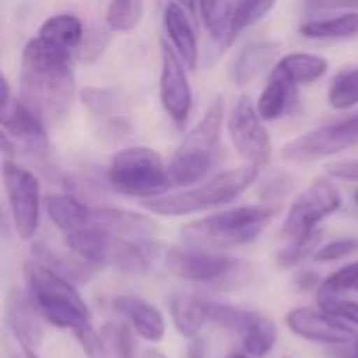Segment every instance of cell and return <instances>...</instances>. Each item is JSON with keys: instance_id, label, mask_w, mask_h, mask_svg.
I'll list each match as a JSON object with an SVG mask.
<instances>
[{"instance_id": "1", "label": "cell", "mask_w": 358, "mask_h": 358, "mask_svg": "<svg viewBox=\"0 0 358 358\" xmlns=\"http://www.w3.org/2000/svg\"><path fill=\"white\" fill-rule=\"evenodd\" d=\"M69 57L71 52L59 50L42 38L29 40L23 48L19 101L46 126L61 122L73 101L76 82Z\"/></svg>"}, {"instance_id": "2", "label": "cell", "mask_w": 358, "mask_h": 358, "mask_svg": "<svg viewBox=\"0 0 358 358\" xmlns=\"http://www.w3.org/2000/svg\"><path fill=\"white\" fill-rule=\"evenodd\" d=\"M260 170L254 166L233 168L203 180L197 187L185 189L180 193H166L159 197L143 199L141 206L157 216H189L203 210L220 208L235 201L241 193H245L258 178Z\"/></svg>"}, {"instance_id": "3", "label": "cell", "mask_w": 358, "mask_h": 358, "mask_svg": "<svg viewBox=\"0 0 358 358\" xmlns=\"http://www.w3.org/2000/svg\"><path fill=\"white\" fill-rule=\"evenodd\" d=\"M27 294L40 310L42 319L59 329L71 334L90 325V310L84 298L78 294L73 281L46 268L44 264L29 260L25 264Z\"/></svg>"}, {"instance_id": "4", "label": "cell", "mask_w": 358, "mask_h": 358, "mask_svg": "<svg viewBox=\"0 0 358 358\" xmlns=\"http://www.w3.org/2000/svg\"><path fill=\"white\" fill-rule=\"evenodd\" d=\"M277 214L271 206H239L182 227L180 235L189 245L224 250L252 243Z\"/></svg>"}, {"instance_id": "5", "label": "cell", "mask_w": 358, "mask_h": 358, "mask_svg": "<svg viewBox=\"0 0 358 358\" xmlns=\"http://www.w3.org/2000/svg\"><path fill=\"white\" fill-rule=\"evenodd\" d=\"M65 245L73 256L82 258L94 268L113 266L128 275H143L153 262V248H149V241L120 237L94 224L67 233Z\"/></svg>"}, {"instance_id": "6", "label": "cell", "mask_w": 358, "mask_h": 358, "mask_svg": "<svg viewBox=\"0 0 358 358\" xmlns=\"http://www.w3.org/2000/svg\"><path fill=\"white\" fill-rule=\"evenodd\" d=\"M224 120V103L218 96L201 122L187 134L182 145L174 151L168 162L172 185L176 187H193L199 185L214 168L220 153V130Z\"/></svg>"}, {"instance_id": "7", "label": "cell", "mask_w": 358, "mask_h": 358, "mask_svg": "<svg viewBox=\"0 0 358 358\" xmlns=\"http://www.w3.org/2000/svg\"><path fill=\"white\" fill-rule=\"evenodd\" d=\"M107 180L113 191L126 197L151 199L166 195L172 187L170 170L162 155L143 145L126 147L111 157Z\"/></svg>"}, {"instance_id": "8", "label": "cell", "mask_w": 358, "mask_h": 358, "mask_svg": "<svg viewBox=\"0 0 358 358\" xmlns=\"http://www.w3.org/2000/svg\"><path fill=\"white\" fill-rule=\"evenodd\" d=\"M2 180H4V191L8 199L15 233L19 235V239L29 241L34 239L40 227V206H42L40 180L34 172L10 159L2 162Z\"/></svg>"}, {"instance_id": "9", "label": "cell", "mask_w": 358, "mask_h": 358, "mask_svg": "<svg viewBox=\"0 0 358 358\" xmlns=\"http://www.w3.org/2000/svg\"><path fill=\"white\" fill-rule=\"evenodd\" d=\"M342 206V193L329 178L313 180L289 206L281 235L292 239L306 237L317 231V227L338 212Z\"/></svg>"}, {"instance_id": "10", "label": "cell", "mask_w": 358, "mask_h": 358, "mask_svg": "<svg viewBox=\"0 0 358 358\" xmlns=\"http://www.w3.org/2000/svg\"><path fill=\"white\" fill-rule=\"evenodd\" d=\"M227 128L235 151L248 162V166L264 170L271 164L273 143L268 130L264 128V120L258 113L256 103L248 94H241L235 101Z\"/></svg>"}, {"instance_id": "11", "label": "cell", "mask_w": 358, "mask_h": 358, "mask_svg": "<svg viewBox=\"0 0 358 358\" xmlns=\"http://www.w3.org/2000/svg\"><path fill=\"white\" fill-rule=\"evenodd\" d=\"M358 145V113L352 117L325 124L317 130H310L292 143H287L281 151L285 162L292 164H308L336 153H342Z\"/></svg>"}, {"instance_id": "12", "label": "cell", "mask_w": 358, "mask_h": 358, "mask_svg": "<svg viewBox=\"0 0 358 358\" xmlns=\"http://www.w3.org/2000/svg\"><path fill=\"white\" fill-rule=\"evenodd\" d=\"M164 264L170 275L191 283L220 281L237 266V262L231 256H224L218 250H206L195 245L168 250Z\"/></svg>"}, {"instance_id": "13", "label": "cell", "mask_w": 358, "mask_h": 358, "mask_svg": "<svg viewBox=\"0 0 358 358\" xmlns=\"http://www.w3.org/2000/svg\"><path fill=\"white\" fill-rule=\"evenodd\" d=\"M159 101L166 115L176 126H185L193 107V90L187 76V63L172 46H168V42H162Z\"/></svg>"}, {"instance_id": "14", "label": "cell", "mask_w": 358, "mask_h": 358, "mask_svg": "<svg viewBox=\"0 0 358 358\" xmlns=\"http://www.w3.org/2000/svg\"><path fill=\"white\" fill-rule=\"evenodd\" d=\"M285 323L292 334H296L302 340L317 342V344H329V346H344L357 340V334L350 325L342 323L340 319L331 317L325 310H313V308H294Z\"/></svg>"}, {"instance_id": "15", "label": "cell", "mask_w": 358, "mask_h": 358, "mask_svg": "<svg viewBox=\"0 0 358 358\" xmlns=\"http://www.w3.org/2000/svg\"><path fill=\"white\" fill-rule=\"evenodd\" d=\"M2 132L15 141V147L21 145L38 155L48 151L46 124L21 101H10L2 107Z\"/></svg>"}, {"instance_id": "16", "label": "cell", "mask_w": 358, "mask_h": 358, "mask_svg": "<svg viewBox=\"0 0 358 358\" xmlns=\"http://www.w3.org/2000/svg\"><path fill=\"white\" fill-rule=\"evenodd\" d=\"M4 319H6V325H8L10 334L21 344V348L38 350V346L42 344V338H44V329H42V323H40L42 315L36 308L29 294L13 289L6 296Z\"/></svg>"}, {"instance_id": "17", "label": "cell", "mask_w": 358, "mask_h": 358, "mask_svg": "<svg viewBox=\"0 0 358 358\" xmlns=\"http://www.w3.org/2000/svg\"><path fill=\"white\" fill-rule=\"evenodd\" d=\"M113 308L126 319V323L132 327V331L143 338L145 342H159L166 334V321L164 315L149 302L136 296H117L113 300Z\"/></svg>"}, {"instance_id": "18", "label": "cell", "mask_w": 358, "mask_h": 358, "mask_svg": "<svg viewBox=\"0 0 358 358\" xmlns=\"http://www.w3.org/2000/svg\"><path fill=\"white\" fill-rule=\"evenodd\" d=\"M164 29L170 38L172 48L180 55L189 69H195L199 63V44L197 34L191 25L187 8H182L176 0L168 2L164 8Z\"/></svg>"}, {"instance_id": "19", "label": "cell", "mask_w": 358, "mask_h": 358, "mask_svg": "<svg viewBox=\"0 0 358 358\" xmlns=\"http://www.w3.org/2000/svg\"><path fill=\"white\" fill-rule=\"evenodd\" d=\"M94 227L109 231L120 237L136 239L143 241L155 233V222L143 214L126 212V210H115V208H99L92 210V222Z\"/></svg>"}, {"instance_id": "20", "label": "cell", "mask_w": 358, "mask_h": 358, "mask_svg": "<svg viewBox=\"0 0 358 358\" xmlns=\"http://www.w3.org/2000/svg\"><path fill=\"white\" fill-rule=\"evenodd\" d=\"M237 334L241 338L243 352L250 358H264L268 352H273L279 338L275 321L256 310L245 313Z\"/></svg>"}, {"instance_id": "21", "label": "cell", "mask_w": 358, "mask_h": 358, "mask_svg": "<svg viewBox=\"0 0 358 358\" xmlns=\"http://www.w3.org/2000/svg\"><path fill=\"white\" fill-rule=\"evenodd\" d=\"M296 88H298L296 84H292L281 71H277L273 67L268 82L256 101V107H258V113L262 115V120L273 122V120H279L281 115L289 113L298 99Z\"/></svg>"}, {"instance_id": "22", "label": "cell", "mask_w": 358, "mask_h": 358, "mask_svg": "<svg viewBox=\"0 0 358 358\" xmlns=\"http://www.w3.org/2000/svg\"><path fill=\"white\" fill-rule=\"evenodd\" d=\"M170 317L176 327V331L182 338H197L203 325L210 321V308L206 302H201L195 296L187 294H176L170 300Z\"/></svg>"}, {"instance_id": "23", "label": "cell", "mask_w": 358, "mask_h": 358, "mask_svg": "<svg viewBox=\"0 0 358 358\" xmlns=\"http://www.w3.org/2000/svg\"><path fill=\"white\" fill-rule=\"evenodd\" d=\"M46 212H48V218L52 220V224L59 231H63L65 235L86 229L92 222V210H88L80 199H76L71 195H59V193L48 195Z\"/></svg>"}, {"instance_id": "24", "label": "cell", "mask_w": 358, "mask_h": 358, "mask_svg": "<svg viewBox=\"0 0 358 358\" xmlns=\"http://www.w3.org/2000/svg\"><path fill=\"white\" fill-rule=\"evenodd\" d=\"M38 38H42L44 42H48L50 46L71 52L73 48L80 46L82 38H84V25L80 21V17L71 15V13H59L48 17L38 31Z\"/></svg>"}, {"instance_id": "25", "label": "cell", "mask_w": 358, "mask_h": 358, "mask_svg": "<svg viewBox=\"0 0 358 358\" xmlns=\"http://www.w3.org/2000/svg\"><path fill=\"white\" fill-rule=\"evenodd\" d=\"M277 52V42H271V40H258V42H252L248 44L245 48H241V52L235 57V63H233V80L239 84V86H245L250 84L252 80L258 78V73L262 69H266L273 61Z\"/></svg>"}, {"instance_id": "26", "label": "cell", "mask_w": 358, "mask_h": 358, "mask_svg": "<svg viewBox=\"0 0 358 358\" xmlns=\"http://www.w3.org/2000/svg\"><path fill=\"white\" fill-rule=\"evenodd\" d=\"M275 69L281 71L292 84L300 86L321 80L329 69V61L313 52H289L275 65Z\"/></svg>"}, {"instance_id": "27", "label": "cell", "mask_w": 358, "mask_h": 358, "mask_svg": "<svg viewBox=\"0 0 358 358\" xmlns=\"http://www.w3.org/2000/svg\"><path fill=\"white\" fill-rule=\"evenodd\" d=\"M300 34L313 40H346L358 36V10H348L338 17L310 19L300 27Z\"/></svg>"}, {"instance_id": "28", "label": "cell", "mask_w": 358, "mask_h": 358, "mask_svg": "<svg viewBox=\"0 0 358 358\" xmlns=\"http://www.w3.org/2000/svg\"><path fill=\"white\" fill-rule=\"evenodd\" d=\"M31 260L44 264L46 268L59 273L61 277H65L69 281H86L94 271V266L86 264L82 258L76 256V260H67L61 254H57L55 250L46 248L44 243H36L31 248Z\"/></svg>"}, {"instance_id": "29", "label": "cell", "mask_w": 358, "mask_h": 358, "mask_svg": "<svg viewBox=\"0 0 358 358\" xmlns=\"http://www.w3.org/2000/svg\"><path fill=\"white\" fill-rule=\"evenodd\" d=\"M237 2L239 0H199V17L214 38L231 40Z\"/></svg>"}, {"instance_id": "30", "label": "cell", "mask_w": 358, "mask_h": 358, "mask_svg": "<svg viewBox=\"0 0 358 358\" xmlns=\"http://www.w3.org/2000/svg\"><path fill=\"white\" fill-rule=\"evenodd\" d=\"M327 101L334 109L346 111L358 105V67L342 69L334 76L329 90H327Z\"/></svg>"}, {"instance_id": "31", "label": "cell", "mask_w": 358, "mask_h": 358, "mask_svg": "<svg viewBox=\"0 0 358 358\" xmlns=\"http://www.w3.org/2000/svg\"><path fill=\"white\" fill-rule=\"evenodd\" d=\"M323 239V233L321 231H315L306 237H300V239H292L283 250H279L275 254V264L277 268L281 271H292L296 268L298 264H302L308 256H315L319 252V243Z\"/></svg>"}, {"instance_id": "32", "label": "cell", "mask_w": 358, "mask_h": 358, "mask_svg": "<svg viewBox=\"0 0 358 358\" xmlns=\"http://www.w3.org/2000/svg\"><path fill=\"white\" fill-rule=\"evenodd\" d=\"M145 10V0H109L107 6V25L113 31H132Z\"/></svg>"}, {"instance_id": "33", "label": "cell", "mask_w": 358, "mask_h": 358, "mask_svg": "<svg viewBox=\"0 0 358 358\" xmlns=\"http://www.w3.org/2000/svg\"><path fill=\"white\" fill-rule=\"evenodd\" d=\"M132 327L124 323H107L101 327L107 358H134V340Z\"/></svg>"}, {"instance_id": "34", "label": "cell", "mask_w": 358, "mask_h": 358, "mask_svg": "<svg viewBox=\"0 0 358 358\" xmlns=\"http://www.w3.org/2000/svg\"><path fill=\"white\" fill-rule=\"evenodd\" d=\"M275 4H277V0H239L237 8H235V17H233L231 38L237 36L239 31L256 25L258 21H262L275 8Z\"/></svg>"}, {"instance_id": "35", "label": "cell", "mask_w": 358, "mask_h": 358, "mask_svg": "<svg viewBox=\"0 0 358 358\" xmlns=\"http://www.w3.org/2000/svg\"><path fill=\"white\" fill-rule=\"evenodd\" d=\"M350 289H358V262L346 264L325 277L319 285L321 298L323 296H342Z\"/></svg>"}, {"instance_id": "36", "label": "cell", "mask_w": 358, "mask_h": 358, "mask_svg": "<svg viewBox=\"0 0 358 358\" xmlns=\"http://www.w3.org/2000/svg\"><path fill=\"white\" fill-rule=\"evenodd\" d=\"M321 308L325 313H329L331 317L340 319L346 325H355L358 327V302L352 300H344L340 296H323L321 298Z\"/></svg>"}, {"instance_id": "37", "label": "cell", "mask_w": 358, "mask_h": 358, "mask_svg": "<svg viewBox=\"0 0 358 358\" xmlns=\"http://www.w3.org/2000/svg\"><path fill=\"white\" fill-rule=\"evenodd\" d=\"M208 308H210V321H214L216 325H220L224 329H231L235 334H237V329H239V325H241V321H243V317L248 313L243 308H237V306L224 304V302L208 304Z\"/></svg>"}, {"instance_id": "38", "label": "cell", "mask_w": 358, "mask_h": 358, "mask_svg": "<svg viewBox=\"0 0 358 358\" xmlns=\"http://www.w3.org/2000/svg\"><path fill=\"white\" fill-rule=\"evenodd\" d=\"M355 252H358L357 239L342 237V239H336V241H329V243L321 245L319 252L315 254V260L317 262H336V260L348 258Z\"/></svg>"}, {"instance_id": "39", "label": "cell", "mask_w": 358, "mask_h": 358, "mask_svg": "<svg viewBox=\"0 0 358 358\" xmlns=\"http://www.w3.org/2000/svg\"><path fill=\"white\" fill-rule=\"evenodd\" d=\"M329 174L340 178V180H352L358 182V159H348V162H338L329 166Z\"/></svg>"}, {"instance_id": "40", "label": "cell", "mask_w": 358, "mask_h": 358, "mask_svg": "<svg viewBox=\"0 0 358 358\" xmlns=\"http://www.w3.org/2000/svg\"><path fill=\"white\" fill-rule=\"evenodd\" d=\"M338 350L334 352V355H338V357H344V358H358V338L357 340H352L350 344H344V346H336Z\"/></svg>"}, {"instance_id": "41", "label": "cell", "mask_w": 358, "mask_h": 358, "mask_svg": "<svg viewBox=\"0 0 358 358\" xmlns=\"http://www.w3.org/2000/svg\"><path fill=\"white\" fill-rule=\"evenodd\" d=\"M189 358H206V346L199 338H193L191 346H189V352H187Z\"/></svg>"}, {"instance_id": "42", "label": "cell", "mask_w": 358, "mask_h": 358, "mask_svg": "<svg viewBox=\"0 0 358 358\" xmlns=\"http://www.w3.org/2000/svg\"><path fill=\"white\" fill-rule=\"evenodd\" d=\"M310 285H321L319 277H317L315 273H306V275H300V279H298V287L306 289V287H310Z\"/></svg>"}, {"instance_id": "43", "label": "cell", "mask_w": 358, "mask_h": 358, "mask_svg": "<svg viewBox=\"0 0 358 358\" xmlns=\"http://www.w3.org/2000/svg\"><path fill=\"white\" fill-rule=\"evenodd\" d=\"M182 8H187L189 13H193L195 8H199V0H176Z\"/></svg>"}, {"instance_id": "44", "label": "cell", "mask_w": 358, "mask_h": 358, "mask_svg": "<svg viewBox=\"0 0 358 358\" xmlns=\"http://www.w3.org/2000/svg\"><path fill=\"white\" fill-rule=\"evenodd\" d=\"M15 358H38L36 357V350H29V348H21V355Z\"/></svg>"}, {"instance_id": "45", "label": "cell", "mask_w": 358, "mask_h": 358, "mask_svg": "<svg viewBox=\"0 0 358 358\" xmlns=\"http://www.w3.org/2000/svg\"><path fill=\"white\" fill-rule=\"evenodd\" d=\"M145 358H168L166 355H162L159 350H147L145 352Z\"/></svg>"}, {"instance_id": "46", "label": "cell", "mask_w": 358, "mask_h": 358, "mask_svg": "<svg viewBox=\"0 0 358 358\" xmlns=\"http://www.w3.org/2000/svg\"><path fill=\"white\" fill-rule=\"evenodd\" d=\"M224 358H250L245 352H231V355H227Z\"/></svg>"}, {"instance_id": "47", "label": "cell", "mask_w": 358, "mask_h": 358, "mask_svg": "<svg viewBox=\"0 0 358 358\" xmlns=\"http://www.w3.org/2000/svg\"><path fill=\"white\" fill-rule=\"evenodd\" d=\"M352 197H355V203H357V206H358V189H357V191H355V193H352Z\"/></svg>"}]
</instances>
